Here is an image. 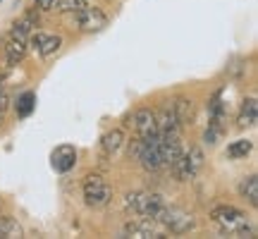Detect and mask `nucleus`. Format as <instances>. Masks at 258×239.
Masks as SVG:
<instances>
[{
    "label": "nucleus",
    "instance_id": "20e7f679",
    "mask_svg": "<svg viewBox=\"0 0 258 239\" xmlns=\"http://www.w3.org/2000/svg\"><path fill=\"white\" fill-rule=\"evenodd\" d=\"M82 194H84V203L89 208H103L108 206V201L112 199V189L108 180L103 175H86L82 182Z\"/></svg>",
    "mask_w": 258,
    "mask_h": 239
},
{
    "label": "nucleus",
    "instance_id": "6e6552de",
    "mask_svg": "<svg viewBox=\"0 0 258 239\" xmlns=\"http://www.w3.org/2000/svg\"><path fill=\"white\" fill-rule=\"evenodd\" d=\"M129 125L134 127L139 137H151V134H158L156 129V110H151V108H139L132 119H129Z\"/></svg>",
    "mask_w": 258,
    "mask_h": 239
},
{
    "label": "nucleus",
    "instance_id": "aec40b11",
    "mask_svg": "<svg viewBox=\"0 0 258 239\" xmlns=\"http://www.w3.org/2000/svg\"><path fill=\"white\" fill-rule=\"evenodd\" d=\"M184 156H186V167H189V172H191V177H196V172L203 167V151L199 146H191L189 153L184 151Z\"/></svg>",
    "mask_w": 258,
    "mask_h": 239
},
{
    "label": "nucleus",
    "instance_id": "ddd939ff",
    "mask_svg": "<svg viewBox=\"0 0 258 239\" xmlns=\"http://www.w3.org/2000/svg\"><path fill=\"white\" fill-rule=\"evenodd\" d=\"M172 108H175V115H177L179 127H189V125L194 122V101H191V98L179 96V98H175Z\"/></svg>",
    "mask_w": 258,
    "mask_h": 239
},
{
    "label": "nucleus",
    "instance_id": "f8f14e48",
    "mask_svg": "<svg viewBox=\"0 0 258 239\" xmlns=\"http://www.w3.org/2000/svg\"><path fill=\"white\" fill-rule=\"evenodd\" d=\"M38 27V12L36 10H31V12H27L22 19H17L15 24H12V29H10V34L17 38H24L27 41L29 36H31V31Z\"/></svg>",
    "mask_w": 258,
    "mask_h": 239
},
{
    "label": "nucleus",
    "instance_id": "9b49d317",
    "mask_svg": "<svg viewBox=\"0 0 258 239\" xmlns=\"http://www.w3.org/2000/svg\"><path fill=\"white\" fill-rule=\"evenodd\" d=\"M156 129H158V134L179 132V122H177V115H175L172 103H165L163 108H158L156 110Z\"/></svg>",
    "mask_w": 258,
    "mask_h": 239
},
{
    "label": "nucleus",
    "instance_id": "4468645a",
    "mask_svg": "<svg viewBox=\"0 0 258 239\" xmlns=\"http://www.w3.org/2000/svg\"><path fill=\"white\" fill-rule=\"evenodd\" d=\"M256 119H258V101L251 96V98H246V101L241 103L239 115H237V125L239 127H253Z\"/></svg>",
    "mask_w": 258,
    "mask_h": 239
},
{
    "label": "nucleus",
    "instance_id": "412c9836",
    "mask_svg": "<svg viewBox=\"0 0 258 239\" xmlns=\"http://www.w3.org/2000/svg\"><path fill=\"white\" fill-rule=\"evenodd\" d=\"M86 5V0H57L55 3V10L57 12H77Z\"/></svg>",
    "mask_w": 258,
    "mask_h": 239
},
{
    "label": "nucleus",
    "instance_id": "4be33fe9",
    "mask_svg": "<svg viewBox=\"0 0 258 239\" xmlns=\"http://www.w3.org/2000/svg\"><path fill=\"white\" fill-rule=\"evenodd\" d=\"M55 3L57 0H36V5L41 10H55Z\"/></svg>",
    "mask_w": 258,
    "mask_h": 239
},
{
    "label": "nucleus",
    "instance_id": "dca6fc26",
    "mask_svg": "<svg viewBox=\"0 0 258 239\" xmlns=\"http://www.w3.org/2000/svg\"><path fill=\"white\" fill-rule=\"evenodd\" d=\"M24 237V230L15 218L10 215H0V239H19Z\"/></svg>",
    "mask_w": 258,
    "mask_h": 239
},
{
    "label": "nucleus",
    "instance_id": "0eeeda50",
    "mask_svg": "<svg viewBox=\"0 0 258 239\" xmlns=\"http://www.w3.org/2000/svg\"><path fill=\"white\" fill-rule=\"evenodd\" d=\"M122 237H134V239H163L165 234L156 230V220L151 218H141V220L127 222L120 232Z\"/></svg>",
    "mask_w": 258,
    "mask_h": 239
},
{
    "label": "nucleus",
    "instance_id": "5701e85b",
    "mask_svg": "<svg viewBox=\"0 0 258 239\" xmlns=\"http://www.w3.org/2000/svg\"><path fill=\"white\" fill-rule=\"evenodd\" d=\"M8 105H10V98H8V96H5L3 91H0V115L8 110Z\"/></svg>",
    "mask_w": 258,
    "mask_h": 239
},
{
    "label": "nucleus",
    "instance_id": "b1692460",
    "mask_svg": "<svg viewBox=\"0 0 258 239\" xmlns=\"http://www.w3.org/2000/svg\"><path fill=\"white\" fill-rule=\"evenodd\" d=\"M0 125H3V117H0Z\"/></svg>",
    "mask_w": 258,
    "mask_h": 239
},
{
    "label": "nucleus",
    "instance_id": "423d86ee",
    "mask_svg": "<svg viewBox=\"0 0 258 239\" xmlns=\"http://www.w3.org/2000/svg\"><path fill=\"white\" fill-rule=\"evenodd\" d=\"M27 46L38 50L41 57H53L62 48V38L53 36V34H41V31H31V36L27 38Z\"/></svg>",
    "mask_w": 258,
    "mask_h": 239
},
{
    "label": "nucleus",
    "instance_id": "393cba45",
    "mask_svg": "<svg viewBox=\"0 0 258 239\" xmlns=\"http://www.w3.org/2000/svg\"><path fill=\"white\" fill-rule=\"evenodd\" d=\"M0 82H3V77H0Z\"/></svg>",
    "mask_w": 258,
    "mask_h": 239
},
{
    "label": "nucleus",
    "instance_id": "7ed1b4c3",
    "mask_svg": "<svg viewBox=\"0 0 258 239\" xmlns=\"http://www.w3.org/2000/svg\"><path fill=\"white\" fill-rule=\"evenodd\" d=\"M156 222H160L170 234H189V232L196 230L194 213L184 211V208H177V206H167V203H165V208L160 211Z\"/></svg>",
    "mask_w": 258,
    "mask_h": 239
},
{
    "label": "nucleus",
    "instance_id": "f257e3e1",
    "mask_svg": "<svg viewBox=\"0 0 258 239\" xmlns=\"http://www.w3.org/2000/svg\"><path fill=\"white\" fill-rule=\"evenodd\" d=\"M211 220L227 237H256V227L249 222L246 213L237 206H215L211 211Z\"/></svg>",
    "mask_w": 258,
    "mask_h": 239
},
{
    "label": "nucleus",
    "instance_id": "6ab92c4d",
    "mask_svg": "<svg viewBox=\"0 0 258 239\" xmlns=\"http://www.w3.org/2000/svg\"><path fill=\"white\" fill-rule=\"evenodd\" d=\"M34 108H36V93H34V91H24L17 98V115H19V117H27Z\"/></svg>",
    "mask_w": 258,
    "mask_h": 239
},
{
    "label": "nucleus",
    "instance_id": "f3484780",
    "mask_svg": "<svg viewBox=\"0 0 258 239\" xmlns=\"http://www.w3.org/2000/svg\"><path fill=\"white\" fill-rule=\"evenodd\" d=\"M239 194L246 199V201L256 208L258 206V177L256 175H249V177H244L239 182Z\"/></svg>",
    "mask_w": 258,
    "mask_h": 239
},
{
    "label": "nucleus",
    "instance_id": "39448f33",
    "mask_svg": "<svg viewBox=\"0 0 258 239\" xmlns=\"http://www.w3.org/2000/svg\"><path fill=\"white\" fill-rule=\"evenodd\" d=\"M72 15H74L77 29L84 31V34H98V31H103V29L108 27V22H110L108 15H105L101 8H91V5H84L82 10H77Z\"/></svg>",
    "mask_w": 258,
    "mask_h": 239
},
{
    "label": "nucleus",
    "instance_id": "1a4fd4ad",
    "mask_svg": "<svg viewBox=\"0 0 258 239\" xmlns=\"http://www.w3.org/2000/svg\"><path fill=\"white\" fill-rule=\"evenodd\" d=\"M5 63L10 65V67H15V65H19L24 57H27V41L24 38H17V36H12V34H8V38H5Z\"/></svg>",
    "mask_w": 258,
    "mask_h": 239
},
{
    "label": "nucleus",
    "instance_id": "f03ea898",
    "mask_svg": "<svg viewBox=\"0 0 258 239\" xmlns=\"http://www.w3.org/2000/svg\"><path fill=\"white\" fill-rule=\"evenodd\" d=\"M124 208L132 213H137L141 218H151V220H158L160 211L165 208V199L160 194L153 192H129L124 196Z\"/></svg>",
    "mask_w": 258,
    "mask_h": 239
},
{
    "label": "nucleus",
    "instance_id": "a211bd4d",
    "mask_svg": "<svg viewBox=\"0 0 258 239\" xmlns=\"http://www.w3.org/2000/svg\"><path fill=\"white\" fill-rule=\"evenodd\" d=\"M251 148H253V141H251V139H237V141H232L230 146H227V158H232V160L246 158L251 153Z\"/></svg>",
    "mask_w": 258,
    "mask_h": 239
},
{
    "label": "nucleus",
    "instance_id": "9d476101",
    "mask_svg": "<svg viewBox=\"0 0 258 239\" xmlns=\"http://www.w3.org/2000/svg\"><path fill=\"white\" fill-rule=\"evenodd\" d=\"M50 163L57 172H70L74 165H77V151L74 146L64 144V146H57L53 153H50Z\"/></svg>",
    "mask_w": 258,
    "mask_h": 239
},
{
    "label": "nucleus",
    "instance_id": "2eb2a0df",
    "mask_svg": "<svg viewBox=\"0 0 258 239\" xmlns=\"http://www.w3.org/2000/svg\"><path fill=\"white\" fill-rule=\"evenodd\" d=\"M122 144H124V132H122V129H110V132H105L101 139V148L105 156H115L122 148Z\"/></svg>",
    "mask_w": 258,
    "mask_h": 239
}]
</instances>
